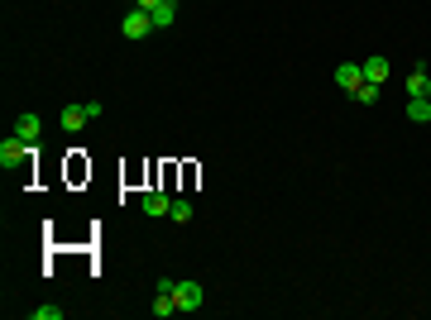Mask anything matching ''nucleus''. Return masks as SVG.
Segmentation results:
<instances>
[{
	"instance_id": "f257e3e1",
	"label": "nucleus",
	"mask_w": 431,
	"mask_h": 320,
	"mask_svg": "<svg viewBox=\"0 0 431 320\" xmlns=\"http://www.w3.org/2000/svg\"><path fill=\"white\" fill-rule=\"evenodd\" d=\"M34 153H39V148H34L29 139H19V134H5V139H0V167H5V172H10V167H24Z\"/></svg>"
},
{
	"instance_id": "f03ea898",
	"label": "nucleus",
	"mask_w": 431,
	"mask_h": 320,
	"mask_svg": "<svg viewBox=\"0 0 431 320\" xmlns=\"http://www.w3.org/2000/svg\"><path fill=\"white\" fill-rule=\"evenodd\" d=\"M120 33H125V38H149V33H159V29H154L149 10H125V19H120Z\"/></svg>"
},
{
	"instance_id": "7ed1b4c3",
	"label": "nucleus",
	"mask_w": 431,
	"mask_h": 320,
	"mask_svg": "<svg viewBox=\"0 0 431 320\" xmlns=\"http://www.w3.org/2000/svg\"><path fill=\"white\" fill-rule=\"evenodd\" d=\"M173 301H177V316H182V311H202V282H187V277H177Z\"/></svg>"
},
{
	"instance_id": "20e7f679",
	"label": "nucleus",
	"mask_w": 431,
	"mask_h": 320,
	"mask_svg": "<svg viewBox=\"0 0 431 320\" xmlns=\"http://www.w3.org/2000/svg\"><path fill=\"white\" fill-rule=\"evenodd\" d=\"M360 81H365V67H360V63H340V67H335V86H340V91H350V96H355V91H360Z\"/></svg>"
},
{
	"instance_id": "39448f33",
	"label": "nucleus",
	"mask_w": 431,
	"mask_h": 320,
	"mask_svg": "<svg viewBox=\"0 0 431 320\" xmlns=\"http://www.w3.org/2000/svg\"><path fill=\"white\" fill-rule=\"evenodd\" d=\"M144 215H154V220H159V215H168V210H173V196L168 192H144Z\"/></svg>"
},
{
	"instance_id": "423d86ee",
	"label": "nucleus",
	"mask_w": 431,
	"mask_h": 320,
	"mask_svg": "<svg viewBox=\"0 0 431 320\" xmlns=\"http://www.w3.org/2000/svg\"><path fill=\"white\" fill-rule=\"evenodd\" d=\"M58 120H63V129H67V134H77V129L86 125L91 115H86V105H77V100H72V105H63V110H58Z\"/></svg>"
},
{
	"instance_id": "0eeeda50",
	"label": "nucleus",
	"mask_w": 431,
	"mask_h": 320,
	"mask_svg": "<svg viewBox=\"0 0 431 320\" xmlns=\"http://www.w3.org/2000/svg\"><path fill=\"white\" fill-rule=\"evenodd\" d=\"M149 19H154V29H173V19H177V0H159V5L149 10Z\"/></svg>"
},
{
	"instance_id": "6e6552de",
	"label": "nucleus",
	"mask_w": 431,
	"mask_h": 320,
	"mask_svg": "<svg viewBox=\"0 0 431 320\" xmlns=\"http://www.w3.org/2000/svg\"><path fill=\"white\" fill-rule=\"evenodd\" d=\"M407 120H412V125H431V100L427 96H407Z\"/></svg>"
},
{
	"instance_id": "1a4fd4ad",
	"label": "nucleus",
	"mask_w": 431,
	"mask_h": 320,
	"mask_svg": "<svg viewBox=\"0 0 431 320\" xmlns=\"http://www.w3.org/2000/svg\"><path fill=\"white\" fill-rule=\"evenodd\" d=\"M39 129H44V120H39V115H34V110H24V115H19V125H15V134H19V139H29V144H34V139H39Z\"/></svg>"
},
{
	"instance_id": "9d476101",
	"label": "nucleus",
	"mask_w": 431,
	"mask_h": 320,
	"mask_svg": "<svg viewBox=\"0 0 431 320\" xmlns=\"http://www.w3.org/2000/svg\"><path fill=\"white\" fill-rule=\"evenodd\" d=\"M154 320H168V316H177V301H173V291H154Z\"/></svg>"
},
{
	"instance_id": "9b49d317",
	"label": "nucleus",
	"mask_w": 431,
	"mask_h": 320,
	"mask_svg": "<svg viewBox=\"0 0 431 320\" xmlns=\"http://www.w3.org/2000/svg\"><path fill=\"white\" fill-rule=\"evenodd\" d=\"M360 67H365V81H374V86L388 81V58H369V63H360Z\"/></svg>"
},
{
	"instance_id": "f8f14e48",
	"label": "nucleus",
	"mask_w": 431,
	"mask_h": 320,
	"mask_svg": "<svg viewBox=\"0 0 431 320\" xmlns=\"http://www.w3.org/2000/svg\"><path fill=\"white\" fill-rule=\"evenodd\" d=\"M427 86H431V72H427V67H412V77H407V96H427Z\"/></svg>"
},
{
	"instance_id": "ddd939ff",
	"label": "nucleus",
	"mask_w": 431,
	"mask_h": 320,
	"mask_svg": "<svg viewBox=\"0 0 431 320\" xmlns=\"http://www.w3.org/2000/svg\"><path fill=\"white\" fill-rule=\"evenodd\" d=\"M67 316V306H34L29 320H63Z\"/></svg>"
},
{
	"instance_id": "4468645a",
	"label": "nucleus",
	"mask_w": 431,
	"mask_h": 320,
	"mask_svg": "<svg viewBox=\"0 0 431 320\" xmlns=\"http://www.w3.org/2000/svg\"><path fill=\"white\" fill-rule=\"evenodd\" d=\"M355 100H360V105H379V86H374V81H360Z\"/></svg>"
},
{
	"instance_id": "2eb2a0df",
	"label": "nucleus",
	"mask_w": 431,
	"mask_h": 320,
	"mask_svg": "<svg viewBox=\"0 0 431 320\" xmlns=\"http://www.w3.org/2000/svg\"><path fill=\"white\" fill-rule=\"evenodd\" d=\"M168 215H173L177 224H187L192 220V201H173V210H168Z\"/></svg>"
},
{
	"instance_id": "dca6fc26",
	"label": "nucleus",
	"mask_w": 431,
	"mask_h": 320,
	"mask_svg": "<svg viewBox=\"0 0 431 320\" xmlns=\"http://www.w3.org/2000/svg\"><path fill=\"white\" fill-rule=\"evenodd\" d=\"M154 5H159V0H134V10H154Z\"/></svg>"
},
{
	"instance_id": "f3484780",
	"label": "nucleus",
	"mask_w": 431,
	"mask_h": 320,
	"mask_svg": "<svg viewBox=\"0 0 431 320\" xmlns=\"http://www.w3.org/2000/svg\"><path fill=\"white\" fill-rule=\"evenodd\" d=\"M427 100H431V86H427Z\"/></svg>"
}]
</instances>
